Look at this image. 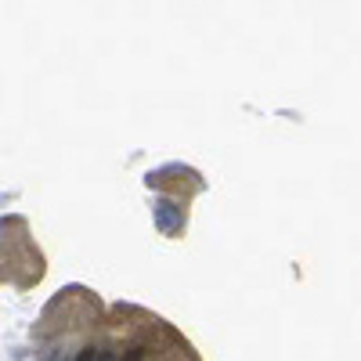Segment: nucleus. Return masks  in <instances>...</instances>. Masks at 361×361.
I'll list each match as a JSON object with an SVG mask.
<instances>
[{"instance_id": "obj_4", "label": "nucleus", "mask_w": 361, "mask_h": 361, "mask_svg": "<svg viewBox=\"0 0 361 361\" xmlns=\"http://www.w3.org/2000/svg\"><path fill=\"white\" fill-rule=\"evenodd\" d=\"M94 361H112V350H98V357Z\"/></svg>"}, {"instance_id": "obj_1", "label": "nucleus", "mask_w": 361, "mask_h": 361, "mask_svg": "<svg viewBox=\"0 0 361 361\" xmlns=\"http://www.w3.org/2000/svg\"><path fill=\"white\" fill-rule=\"evenodd\" d=\"M180 224H185V217H180V206L170 202V199H156V228L163 235H173L180 231Z\"/></svg>"}, {"instance_id": "obj_3", "label": "nucleus", "mask_w": 361, "mask_h": 361, "mask_svg": "<svg viewBox=\"0 0 361 361\" xmlns=\"http://www.w3.org/2000/svg\"><path fill=\"white\" fill-rule=\"evenodd\" d=\"M141 357H145V350H141V347H134V350H127V357H123V361H141Z\"/></svg>"}, {"instance_id": "obj_2", "label": "nucleus", "mask_w": 361, "mask_h": 361, "mask_svg": "<svg viewBox=\"0 0 361 361\" xmlns=\"http://www.w3.org/2000/svg\"><path fill=\"white\" fill-rule=\"evenodd\" d=\"M94 357H98V350H94V347H87V350H80V354H76V361H94Z\"/></svg>"}]
</instances>
